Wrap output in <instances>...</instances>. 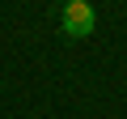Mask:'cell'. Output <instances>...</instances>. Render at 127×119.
Masks as SVG:
<instances>
[{"label":"cell","mask_w":127,"mask_h":119,"mask_svg":"<svg viewBox=\"0 0 127 119\" xmlns=\"http://www.w3.org/2000/svg\"><path fill=\"white\" fill-rule=\"evenodd\" d=\"M93 26H97V13L85 4V0L64 4V13H59V30H64V38H89Z\"/></svg>","instance_id":"cell-1"}]
</instances>
